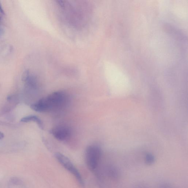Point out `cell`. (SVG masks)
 Segmentation results:
<instances>
[{
	"instance_id": "1",
	"label": "cell",
	"mask_w": 188,
	"mask_h": 188,
	"mask_svg": "<svg viewBox=\"0 0 188 188\" xmlns=\"http://www.w3.org/2000/svg\"><path fill=\"white\" fill-rule=\"evenodd\" d=\"M66 99V95L64 92L56 91L32 104L31 108L39 112H49L63 107Z\"/></svg>"
},
{
	"instance_id": "2",
	"label": "cell",
	"mask_w": 188,
	"mask_h": 188,
	"mask_svg": "<svg viewBox=\"0 0 188 188\" xmlns=\"http://www.w3.org/2000/svg\"><path fill=\"white\" fill-rule=\"evenodd\" d=\"M101 149L99 146L92 145L88 146L86 149V164L89 170L95 171L99 165L101 157Z\"/></svg>"
},
{
	"instance_id": "3",
	"label": "cell",
	"mask_w": 188,
	"mask_h": 188,
	"mask_svg": "<svg viewBox=\"0 0 188 188\" xmlns=\"http://www.w3.org/2000/svg\"><path fill=\"white\" fill-rule=\"evenodd\" d=\"M54 156L58 162L65 169L73 175L79 185L82 187H83L85 186V183L83 177L70 160L61 153H56Z\"/></svg>"
},
{
	"instance_id": "4",
	"label": "cell",
	"mask_w": 188,
	"mask_h": 188,
	"mask_svg": "<svg viewBox=\"0 0 188 188\" xmlns=\"http://www.w3.org/2000/svg\"><path fill=\"white\" fill-rule=\"evenodd\" d=\"M50 132L56 139L60 141H64L68 139L71 134V131L69 127L62 125L54 127Z\"/></svg>"
},
{
	"instance_id": "5",
	"label": "cell",
	"mask_w": 188,
	"mask_h": 188,
	"mask_svg": "<svg viewBox=\"0 0 188 188\" xmlns=\"http://www.w3.org/2000/svg\"><path fill=\"white\" fill-rule=\"evenodd\" d=\"M21 122L27 123L31 122H36L38 124V126L41 129H43V125L42 122L38 117L34 116V115H31L25 117L21 119Z\"/></svg>"
},
{
	"instance_id": "6",
	"label": "cell",
	"mask_w": 188,
	"mask_h": 188,
	"mask_svg": "<svg viewBox=\"0 0 188 188\" xmlns=\"http://www.w3.org/2000/svg\"><path fill=\"white\" fill-rule=\"evenodd\" d=\"M107 172L108 175L111 179L114 180H117L119 178V171L116 167L114 165H109L107 167Z\"/></svg>"
},
{
	"instance_id": "7",
	"label": "cell",
	"mask_w": 188,
	"mask_h": 188,
	"mask_svg": "<svg viewBox=\"0 0 188 188\" xmlns=\"http://www.w3.org/2000/svg\"><path fill=\"white\" fill-rule=\"evenodd\" d=\"M145 161L148 165H152L155 162L154 157L152 154H148L146 156Z\"/></svg>"
},
{
	"instance_id": "8",
	"label": "cell",
	"mask_w": 188,
	"mask_h": 188,
	"mask_svg": "<svg viewBox=\"0 0 188 188\" xmlns=\"http://www.w3.org/2000/svg\"><path fill=\"white\" fill-rule=\"evenodd\" d=\"M4 137V134L2 132H0V140L3 139Z\"/></svg>"
},
{
	"instance_id": "9",
	"label": "cell",
	"mask_w": 188,
	"mask_h": 188,
	"mask_svg": "<svg viewBox=\"0 0 188 188\" xmlns=\"http://www.w3.org/2000/svg\"><path fill=\"white\" fill-rule=\"evenodd\" d=\"M0 12L2 13L3 14L4 13V11L3 10V9H2V7L1 3H0Z\"/></svg>"
},
{
	"instance_id": "10",
	"label": "cell",
	"mask_w": 188,
	"mask_h": 188,
	"mask_svg": "<svg viewBox=\"0 0 188 188\" xmlns=\"http://www.w3.org/2000/svg\"><path fill=\"white\" fill-rule=\"evenodd\" d=\"M3 31L2 29L0 28V35H2L3 34Z\"/></svg>"
},
{
	"instance_id": "11",
	"label": "cell",
	"mask_w": 188,
	"mask_h": 188,
	"mask_svg": "<svg viewBox=\"0 0 188 188\" xmlns=\"http://www.w3.org/2000/svg\"><path fill=\"white\" fill-rule=\"evenodd\" d=\"M1 17H0V21H1Z\"/></svg>"
}]
</instances>
